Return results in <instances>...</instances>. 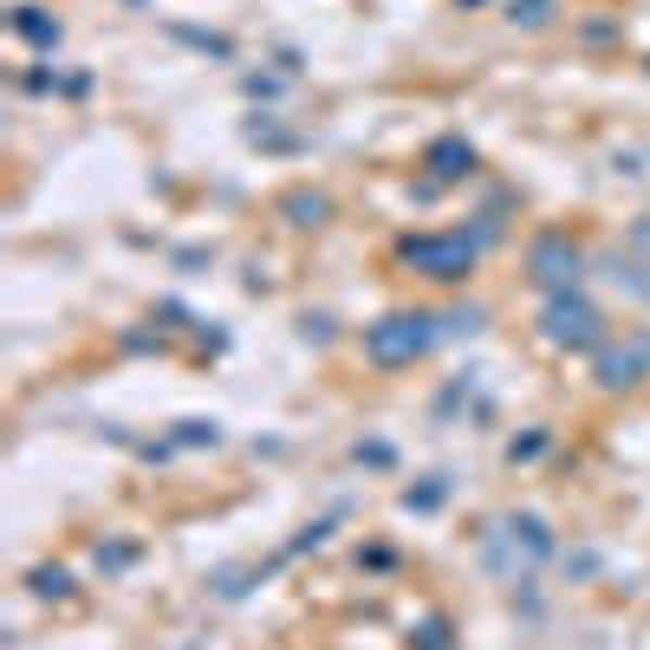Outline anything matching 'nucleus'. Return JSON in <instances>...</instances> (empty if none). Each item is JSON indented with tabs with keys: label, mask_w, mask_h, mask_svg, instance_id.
Instances as JSON below:
<instances>
[{
	"label": "nucleus",
	"mask_w": 650,
	"mask_h": 650,
	"mask_svg": "<svg viewBox=\"0 0 650 650\" xmlns=\"http://www.w3.org/2000/svg\"><path fill=\"white\" fill-rule=\"evenodd\" d=\"M410 260L443 267V280H449V273H462V247H449V241H410Z\"/></svg>",
	"instance_id": "obj_2"
},
{
	"label": "nucleus",
	"mask_w": 650,
	"mask_h": 650,
	"mask_svg": "<svg viewBox=\"0 0 650 650\" xmlns=\"http://www.w3.org/2000/svg\"><path fill=\"white\" fill-rule=\"evenodd\" d=\"M371 358H384V365H397V358H417L423 345H430V319H384L371 339Z\"/></svg>",
	"instance_id": "obj_1"
}]
</instances>
